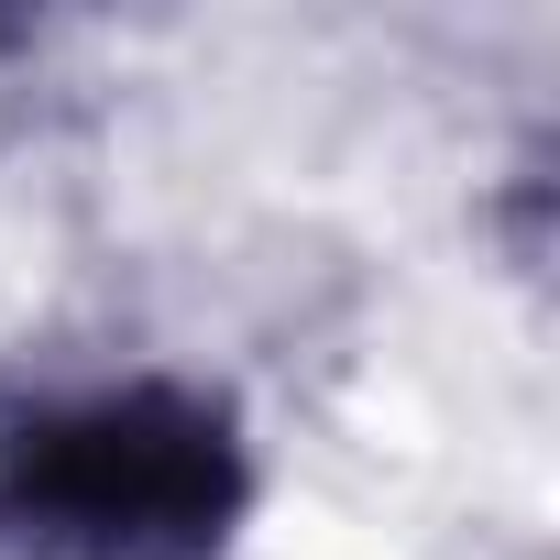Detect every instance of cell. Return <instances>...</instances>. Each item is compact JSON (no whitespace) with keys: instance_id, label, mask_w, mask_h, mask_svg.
<instances>
[{"instance_id":"cell-1","label":"cell","mask_w":560,"mask_h":560,"mask_svg":"<svg viewBox=\"0 0 560 560\" xmlns=\"http://www.w3.org/2000/svg\"><path fill=\"white\" fill-rule=\"evenodd\" d=\"M242 516L253 451L209 385L132 374L0 429V560H231Z\"/></svg>"}]
</instances>
